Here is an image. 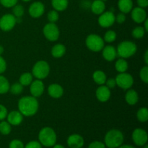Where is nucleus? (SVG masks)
Returning <instances> with one entry per match:
<instances>
[{
  "label": "nucleus",
  "mask_w": 148,
  "mask_h": 148,
  "mask_svg": "<svg viewBox=\"0 0 148 148\" xmlns=\"http://www.w3.org/2000/svg\"><path fill=\"white\" fill-rule=\"evenodd\" d=\"M7 114H8V111H7V108L4 106L0 104V121H3L4 119L7 118Z\"/></svg>",
  "instance_id": "ea45409f"
},
{
  "label": "nucleus",
  "mask_w": 148,
  "mask_h": 148,
  "mask_svg": "<svg viewBox=\"0 0 148 148\" xmlns=\"http://www.w3.org/2000/svg\"><path fill=\"white\" fill-rule=\"evenodd\" d=\"M23 88L24 87L20 83V82H16V83L12 84L10 87V92L13 95H20L23 92Z\"/></svg>",
  "instance_id": "473e14b6"
},
{
  "label": "nucleus",
  "mask_w": 148,
  "mask_h": 148,
  "mask_svg": "<svg viewBox=\"0 0 148 148\" xmlns=\"http://www.w3.org/2000/svg\"><path fill=\"white\" fill-rule=\"evenodd\" d=\"M6 69H7V63H6V61L4 60V59L2 56H0V74L5 72Z\"/></svg>",
  "instance_id": "c03bdc74"
},
{
  "label": "nucleus",
  "mask_w": 148,
  "mask_h": 148,
  "mask_svg": "<svg viewBox=\"0 0 148 148\" xmlns=\"http://www.w3.org/2000/svg\"><path fill=\"white\" fill-rule=\"evenodd\" d=\"M51 55L53 57L56 59H59L64 56V55L66 53V47L62 43H57L54 45L51 49Z\"/></svg>",
  "instance_id": "5701e85b"
},
{
  "label": "nucleus",
  "mask_w": 148,
  "mask_h": 148,
  "mask_svg": "<svg viewBox=\"0 0 148 148\" xmlns=\"http://www.w3.org/2000/svg\"><path fill=\"white\" fill-rule=\"evenodd\" d=\"M137 3L139 7H141L143 9L146 8L148 6V0H137Z\"/></svg>",
  "instance_id": "a18cd8bd"
},
{
  "label": "nucleus",
  "mask_w": 148,
  "mask_h": 148,
  "mask_svg": "<svg viewBox=\"0 0 148 148\" xmlns=\"http://www.w3.org/2000/svg\"><path fill=\"white\" fill-rule=\"evenodd\" d=\"M67 145L70 148H81L84 145V139L81 135L74 134L67 139Z\"/></svg>",
  "instance_id": "6ab92c4d"
},
{
  "label": "nucleus",
  "mask_w": 148,
  "mask_h": 148,
  "mask_svg": "<svg viewBox=\"0 0 148 148\" xmlns=\"http://www.w3.org/2000/svg\"><path fill=\"white\" fill-rule=\"evenodd\" d=\"M23 1H25V2H27V1H31V0H22Z\"/></svg>",
  "instance_id": "864d4df0"
},
{
  "label": "nucleus",
  "mask_w": 148,
  "mask_h": 148,
  "mask_svg": "<svg viewBox=\"0 0 148 148\" xmlns=\"http://www.w3.org/2000/svg\"><path fill=\"white\" fill-rule=\"evenodd\" d=\"M45 12V6L41 1H35L30 5L28 9L29 14L33 18H39Z\"/></svg>",
  "instance_id": "f8f14e48"
},
{
  "label": "nucleus",
  "mask_w": 148,
  "mask_h": 148,
  "mask_svg": "<svg viewBox=\"0 0 148 148\" xmlns=\"http://www.w3.org/2000/svg\"><path fill=\"white\" fill-rule=\"evenodd\" d=\"M131 16L133 21L136 23H143V22L147 19V13L145 9L141 7H135L131 11Z\"/></svg>",
  "instance_id": "2eb2a0df"
},
{
  "label": "nucleus",
  "mask_w": 148,
  "mask_h": 148,
  "mask_svg": "<svg viewBox=\"0 0 148 148\" xmlns=\"http://www.w3.org/2000/svg\"><path fill=\"white\" fill-rule=\"evenodd\" d=\"M143 146H144V147H143V148H148V145H147V144H145V145H143Z\"/></svg>",
  "instance_id": "603ef678"
},
{
  "label": "nucleus",
  "mask_w": 148,
  "mask_h": 148,
  "mask_svg": "<svg viewBox=\"0 0 148 148\" xmlns=\"http://www.w3.org/2000/svg\"><path fill=\"white\" fill-rule=\"evenodd\" d=\"M145 33L146 31L144 27H142V26H137V27H135L133 29L132 32V35L134 38L140 39L144 37Z\"/></svg>",
  "instance_id": "c756f323"
},
{
  "label": "nucleus",
  "mask_w": 148,
  "mask_h": 148,
  "mask_svg": "<svg viewBox=\"0 0 148 148\" xmlns=\"http://www.w3.org/2000/svg\"><path fill=\"white\" fill-rule=\"evenodd\" d=\"M92 79L94 82L99 85H105V82L107 79L106 75L105 72L101 70H96L92 74Z\"/></svg>",
  "instance_id": "b1692460"
},
{
  "label": "nucleus",
  "mask_w": 148,
  "mask_h": 148,
  "mask_svg": "<svg viewBox=\"0 0 148 148\" xmlns=\"http://www.w3.org/2000/svg\"><path fill=\"white\" fill-rule=\"evenodd\" d=\"M45 86L41 79H35L30 85V92L32 96L39 98L44 92Z\"/></svg>",
  "instance_id": "ddd939ff"
},
{
  "label": "nucleus",
  "mask_w": 148,
  "mask_h": 148,
  "mask_svg": "<svg viewBox=\"0 0 148 148\" xmlns=\"http://www.w3.org/2000/svg\"><path fill=\"white\" fill-rule=\"evenodd\" d=\"M140 77L143 82L147 84L148 82V66L147 65L143 66L140 72Z\"/></svg>",
  "instance_id": "c9c22d12"
},
{
  "label": "nucleus",
  "mask_w": 148,
  "mask_h": 148,
  "mask_svg": "<svg viewBox=\"0 0 148 148\" xmlns=\"http://www.w3.org/2000/svg\"><path fill=\"white\" fill-rule=\"evenodd\" d=\"M98 23L101 27L108 28L115 23V14L112 11L103 12L99 15Z\"/></svg>",
  "instance_id": "1a4fd4ad"
},
{
  "label": "nucleus",
  "mask_w": 148,
  "mask_h": 148,
  "mask_svg": "<svg viewBox=\"0 0 148 148\" xmlns=\"http://www.w3.org/2000/svg\"><path fill=\"white\" fill-rule=\"evenodd\" d=\"M118 8L121 12L124 14L130 13L133 9L132 0H119Z\"/></svg>",
  "instance_id": "4be33fe9"
},
{
  "label": "nucleus",
  "mask_w": 148,
  "mask_h": 148,
  "mask_svg": "<svg viewBox=\"0 0 148 148\" xmlns=\"http://www.w3.org/2000/svg\"><path fill=\"white\" fill-rule=\"evenodd\" d=\"M51 4L53 10L57 12H63L67 8L69 1L68 0H51Z\"/></svg>",
  "instance_id": "393cba45"
},
{
  "label": "nucleus",
  "mask_w": 148,
  "mask_h": 148,
  "mask_svg": "<svg viewBox=\"0 0 148 148\" xmlns=\"http://www.w3.org/2000/svg\"><path fill=\"white\" fill-rule=\"evenodd\" d=\"M105 84L106 86L108 87L110 90L114 88L116 86V82L115 78H108V79H106Z\"/></svg>",
  "instance_id": "a19ab883"
},
{
  "label": "nucleus",
  "mask_w": 148,
  "mask_h": 148,
  "mask_svg": "<svg viewBox=\"0 0 148 148\" xmlns=\"http://www.w3.org/2000/svg\"><path fill=\"white\" fill-rule=\"evenodd\" d=\"M53 148H65V147H64L63 145H56V144H55L54 145H53Z\"/></svg>",
  "instance_id": "8fccbe9b"
},
{
  "label": "nucleus",
  "mask_w": 148,
  "mask_h": 148,
  "mask_svg": "<svg viewBox=\"0 0 148 148\" xmlns=\"http://www.w3.org/2000/svg\"><path fill=\"white\" fill-rule=\"evenodd\" d=\"M25 146L23 142L19 140H13L10 142L9 148H24Z\"/></svg>",
  "instance_id": "4c0bfd02"
},
{
  "label": "nucleus",
  "mask_w": 148,
  "mask_h": 148,
  "mask_svg": "<svg viewBox=\"0 0 148 148\" xmlns=\"http://www.w3.org/2000/svg\"><path fill=\"white\" fill-rule=\"evenodd\" d=\"M103 1H107V0H102Z\"/></svg>",
  "instance_id": "5fc2aeb1"
},
{
  "label": "nucleus",
  "mask_w": 148,
  "mask_h": 148,
  "mask_svg": "<svg viewBox=\"0 0 148 148\" xmlns=\"http://www.w3.org/2000/svg\"><path fill=\"white\" fill-rule=\"evenodd\" d=\"M50 72V66L44 60L38 61L32 69V75L38 79H43L47 77Z\"/></svg>",
  "instance_id": "423d86ee"
},
{
  "label": "nucleus",
  "mask_w": 148,
  "mask_h": 148,
  "mask_svg": "<svg viewBox=\"0 0 148 148\" xmlns=\"http://www.w3.org/2000/svg\"><path fill=\"white\" fill-rule=\"evenodd\" d=\"M85 44L87 48L92 52H100L105 46L103 38L99 35L90 34L85 39Z\"/></svg>",
  "instance_id": "39448f33"
},
{
  "label": "nucleus",
  "mask_w": 148,
  "mask_h": 148,
  "mask_svg": "<svg viewBox=\"0 0 148 148\" xmlns=\"http://www.w3.org/2000/svg\"><path fill=\"white\" fill-rule=\"evenodd\" d=\"M43 33L45 38L51 42H54L57 40L59 38L60 32L58 26L56 23H49L43 27Z\"/></svg>",
  "instance_id": "0eeeda50"
},
{
  "label": "nucleus",
  "mask_w": 148,
  "mask_h": 148,
  "mask_svg": "<svg viewBox=\"0 0 148 148\" xmlns=\"http://www.w3.org/2000/svg\"><path fill=\"white\" fill-rule=\"evenodd\" d=\"M90 10L92 13L97 15H100L102 14L106 10V4L102 0H95L90 4Z\"/></svg>",
  "instance_id": "412c9836"
},
{
  "label": "nucleus",
  "mask_w": 148,
  "mask_h": 148,
  "mask_svg": "<svg viewBox=\"0 0 148 148\" xmlns=\"http://www.w3.org/2000/svg\"><path fill=\"white\" fill-rule=\"evenodd\" d=\"M118 148H135L134 146L130 145H121Z\"/></svg>",
  "instance_id": "09e8293b"
},
{
  "label": "nucleus",
  "mask_w": 148,
  "mask_h": 148,
  "mask_svg": "<svg viewBox=\"0 0 148 148\" xmlns=\"http://www.w3.org/2000/svg\"><path fill=\"white\" fill-rule=\"evenodd\" d=\"M24 148H42V146L39 142L30 141L25 146Z\"/></svg>",
  "instance_id": "79ce46f5"
},
{
  "label": "nucleus",
  "mask_w": 148,
  "mask_h": 148,
  "mask_svg": "<svg viewBox=\"0 0 148 148\" xmlns=\"http://www.w3.org/2000/svg\"><path fill=\"white\" fill-rule=\"evenodd\" d=\"M103 57L108 62H113L117 56L116 49L111 45L104 46L102 49Z\"/></svg>",
  "instance_id": "dca6fc26"
},
{
  "label": "nucleus",
  "mask_w": 148,
  "mask_h": 148,
  "mask_svg": "<svg viewBox=\"0 0 148 148\" xmlns=\"http://www.w3.org/2000/svg\"><path fill=\"white\" fill-rule=\"evenodd\" d=\"M95 95H96V98L98 101L102 103H104L106 102V101H108L110 99L111 92L108 87L104 85H100L97 88L96 91H95Z\"/></svg>",
  "instance_id": "4468645a"
},
{
  "label": "nucleus",
  "mask_w": 148,
  "mask_h": 148,
  "mask_svg": "<svg viewBox=\"0 0 148 148\" xmlns=\"http://www.w3.org/2000/svg\"><path fill=\"white\" fill-rule=\"evenodd\" d=\"M10 82L3 75H0V94H5L10 90Z\"/></svg>",
  "instance_id": "cd10ccee"
},
{
  "label": "nucleus",
  "mask_w": 148,
  "mask_h": 148,
  "mask_svg": "<svg viewBox=\"0 0 148 148\" xmlns=\"http://www.w3.org/2000/svg\"><path fill=\"white\" fill-rule=\"evenodd\" d=\"M7 119L10 125L18 126L23 122V115L19 111H12L7 114Z\"/></svg>",
  "instance_id": "f3484780"
},
{
  "label": "nucleus",
  "mask_w": 148,
  "mask_h": 148,
  "mask_svg": "<svg viewBox=\"0 0 148 148\" xmlns=\"http://www.w3.org/2000/svg\"><path fill=\"white\" fill-rule=\"evenodd\" d=\"M144 60H145V63L146 64V65H147L148 64V51L147 50H146L145 53Z\"/></svg>",
  "instance_id": "49530a36"
},
{
  "label": "nucleus",
  "mask_w": 148,
  "mask_h": 148,
  "mask_svg": "<svg viewBox=\"0 0 148 148\" xmlns=\"http://www.w3.org/2000/svg\"><path fill=\"white\" fill-rule=\"evenodd\" d=\"M125 101L130 106H134L137 104L139 101V95L137 91L131 88L127 90L125 95Z\"/></svg>",
  "instance_id": "aec40b11"
},
{
  "label": "nucleus",
  "mask_w": 148,
  "mask_h": 148,
  "mask_svg": "<svg viewBox=\"0 0 148 148\" xmlns=\"http://www.w3.org/2000/svg\"><path fill=\"white\" fill-rule=\"evenodd\" d=\"M137 118L140 122H146L148 120V109L146 107L139 108L137 112Z\"/></svg>",
  "instance_id": "c85d7f7f"
},
{
  "label": "nucleus",
  "mask_w": 148,
  "mask_h": 148,
  "mask_svg": "<svg viewBox=\"0 0 148 148\" xmlns=\"http://www.w3.org/2000/svg\"><path fill=\"white\" fill-rule=\"evenodd\" d=\"M88 148H106V145L102 142L95 141L89 145Z\"/></svg>",
  "instance_id": "37998d69"
},
{
  "label": "nucleus",
  "mask_w": 148,
  "mask_h": 148,
  "mask_svg": "<svg viewBox=\"0 0 148 148\" xmlns=\"http://www.w3.org/2000/svg\"><path fill=\"white\" fill-rule=\"evenodd\" d=\"M48 94L51 98L58 99L60 98L64 94V89L59 84L53 83L51 84L48 87Z\"/></svg>",
  "instance_id": "a211bd4d"
},
{
  "label": "nucleus",
  "mask_w": 148,
  "mask_h": 148,
  "mask_svg": "<svg viewBox=\"0 0 148 148\" xmlns=\"http://www.w3.org/2000/svg\"><path fill=\"white\" fill-rule=\"evenodd\" d=\"M129 64L127 60L123 58H119L115 63V69L119 73L126 72L128 69Z\"/></svg>",
  "instance_id": "a878e982"
},
{
  "label": "nucleus",
  "mask_w": 148,
  "mask_h": 148,
  "mask_svg": "<svg viewBox=\"0 0 148 148\" xmlns=\"http://www.w3.org/2000/svg\"><path fill=\"white\" fill-rule=\"evenodd\" d=\"M33 76L30 72H24L20 75L19 78V82L23 85V87L28 86L33 82Z\"/></svg>",
  "instance_id": "bb28decb"
},
{
  "label": "nucleus",
  "mask_w": 148,
  "mask_h": 148,
  "mask_svg": "<svg viewBox=\"0 0 148 148\" xmlns=\"http://www.w3.org/2000/svg\"><path fill=\"white\" fill-rule=\"evenodd\" d=\"M18 111L23 115V116L30 117L36 114L38 111L39 104L37 98L32 95L23 96L19 100Z\"/></svg>",
  "instance_id": "f257e3e1"
},
{
  "label": "nucleus",
  "mask_w": 148,
  "mask_h": 148,
  "mask_svg": "<svg viewBox=\"0 0 148 148\" xmlns=\"http://www.w3.org/2000/svg\"><path fill=\"white\" fill-rule=\"evenodd\" d=\"M116 33L115 31H114V30H109L106 32V33L104 34L103 40L104 42H106V43H112V42L115 41L116 39Z\"/></svg>",
  "instance_id": "2f4dec72"
},
{
  "label": "nucleus",
  "mask_w": 148,
  "mask_h": 148,
  "mask_svg": "<svg viewBox=\"0 0 148 148\" xmlns=\"http://www.w3.org/2000/svg\"><path fill=\"white\" fill-rule=\"evenodd\" d=\"M3 53H4V47L0 45V56H1Z\"/></svg>",
  "instance_id": "3c124183"
},
{
  "label": "nucleus",
  "mask_w": 148,
  "mask_h": 148,
  "mask_svg": "<svg viewBox=\"0 0 148 148\" xmlns=\"http://www.w3.org/2000/svg\"><path fill=\"white\" fill-rule=\"evenodd\" d=\"M16 24V17L12 14H5L0 18V29L3 31L12 30Z\"/></svg>",
  "instance_id": "9d476101"
},
{
  "label": "nucleus",
  "mask_w": 148,
  "mask_h": 148,
  "mask_svg": "<svg viewBox=\"0 0 148 148\" xmlns=\"http://www.w3.org/2000/svg\"><path fill=\"white\" fill-rule=\"evenodd\" d=\"M116 86L123 90H128L132 87L134 84V78L127 72L119 73L115 78Z\"/></svg>",
  "instance_id": "6e6552de"
},
{
  "label": "nucleus",
  "mask_w": 148,
  "mask_h": 148,
  "mask_svg": "<svg viewBox=\"0 0 148 148\" xmlns=\"http://www.w3.org/2000/svg\"><path fill=\"white\" fill-rule=\"evenodd\" d=\"M143 23H144V26H143V27H144V29L145 30V31L147 32L148 31V25H147L148 19H146V20L143 22Z\"/></svg>",
  "instance_id": "de8ad7c7"
},
{
  "label": "nucleus",
  "mask_w": 148,
  "mask_h": 148,
  "mask_svg": "<svg viewBox=\"0 0 148 148\" xmlns=\"http://www.w3.org/2000/svg\"><path fill=\"white\" fill-rule=\"evenodd\" d=\"M108 148H109V147H108Z\"/></svg>",
  "instance_id": "6e6d98bb"
},
{
  "label": "nucleus",
  "mask_w": 148,
  "mask_h": 148,
  "mask_svg": "<svg viewBox=\"0 0 148 148\" xmlns=\"http://www.w3.org/2000/svg\"><path fill=\"white\" fill-rule=\"evenodd\" d=\"M39 143L45 147H52L56 143L57 137L54 130L49 127H43L38 134Z\"/></svg>",
  "instance_id": "f03ea898"
},
{
  "label": "nucleus",
  "mask_w": 148,
  "mask_h": 148,
  "mask_svg": "<svg viewBox=\"0 0 148 148\" xmlns=\"http://www.w3.org/2000/svg\"><path fill=\"white\" fill-rule=\"evenodd\" d=\"M18 0H0V4L6 8L13 7L17 4Z\"/></svg>",
  "instance_id": "e433bc0d"
},
{
  "label": "nucleus",
  "mask_w": 148,
  "mask_h": 148,
  "mask_svg": "<svg viewBox=\"0 0 148 148\" xmlns=\"http://www.w3.org/2000/svg\"><path fill=\"white\" fill-rule=\"evenodd\" d=\"M132 140L134 144L137 146L145 145L147 142V132L141 128L135 129L132 132Z\"/></svg>",
  "instance_id": "9b49d317"
},
{
  "label": "nucleus",
  "mask_w": 148,
  "mask_h": 148,
  "mask_svg": "<svg viewBox=\"0 0 148 148\" xmlns=\"http://www.w3.org/2000/svg\"><path fill=\"white\" fill-rule=\"evenodd\" d=\"M59 12H58L56 10H51L48 12L47 14V19L49 20V23H56V22L59 20Z\"/></svg>",
  "instance_id": "f704fd0d"
},
{
  "label": "nucleus",
  "mask_w": 148,
  "mask_h": 148,
  "mask_svg": "<svg viewBox=\"0 0 148 148\" xmlns=\"http://www.w3.org/2000/svg\"><path fill=\"white\" fill-rule=\"evenodd\" d=\"M12 127L8 121H1L0 122V133L3 135H7L11 132Z\"/></svg>",
  "instance_id": "7c9ffc66"
},
{
  "label": "nucleus",
  "mask_w": 148,
  "mask_h": 148,
  "mask_svg": "<svg viewBox=\"0 0 148 148\" xmlns=\"http://www.w3.org/2000/svg\"><path fill=\"white\" fill-rule=\"evenodd\" d=\"M105 145L109 148H117L124 143V135L118 130H111L106 133L104 138Z\"/></svg>",
  "instance_id": "7ed1b4c3"
},
{
  "label": "nucleus",
  "mask_w": 148,
  "mask_h": 148,
  "mask_svg": "<svg viewBox=\"0 0 148 148\" xmlns=\"http://www.w3.org/2000/svg\"><path fill=\"white\" fill-rule=\"evenodd\" d=\"M137 51V45L133 41H130V40L121 41L118 45L116 49L117 56L125 59L134 56Z\"/></svg>",
  "instance_id": "20e7f679"
},
{
  "label": "nucleus",
  "mask_w": 148,
  "mask_h": 148,
  "mask_svg": "<svg viewBox=\"0 0 148 148\" xmlns=\"http://www.w3.org/2000/svg\"><path fill=\"white\" fill-rule=\"evenodd\" d=\"M125 14H126L122 12L119 13L116 16H115V22H116L119 24H122V23H124L125 22L126 19H127Z\"/></svg>",
  "instance_id": "58836bf2"
},
{
  "label": "nucleus",
  "mask_w": 148,
  "mask_h": 148,
  "mask_svg": "<svg viewBox=\"0 0 148 148\" xmlns=\"http://www.w3.org/2000/svg\"><path fill=\"white\" fill-rule=\"evenodd\" d=\"M25 13V9L21 4H16L12 7V14L15 17H22Z\"/></svg>",
  "instance_id": "72a5a7b5"
}]
</instances>
